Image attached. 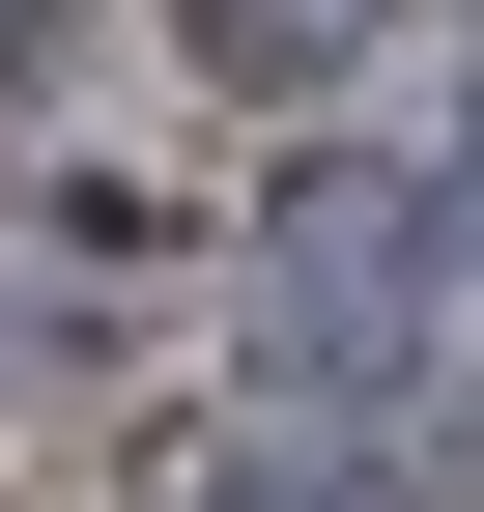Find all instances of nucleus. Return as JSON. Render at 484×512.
<instances>
[{"instance_id":"f257e3e1","label":"nucleus","mask_w":484,"mask_h":512,"mask_svg":"<svg viewBox=\"0 0 484 512\" xmlns=\"http://www.w3.org/2000/svg\"><path fill=\"white\" fill-rule=\"evenodd\" d=\"M200 29V86H314V57H371V0H171Z\"/></svg>"}]
</instances>
